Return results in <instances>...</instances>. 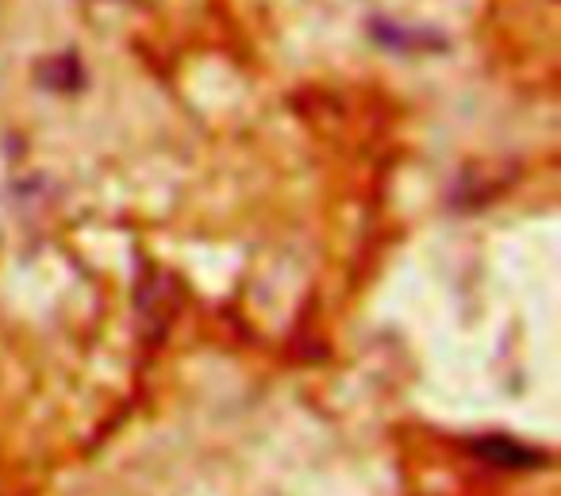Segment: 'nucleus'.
<instances>
[{
  "mask_svg": "<svg viewBox=\"0 0 561 496\" xmlns=\"http://www.w3.org/2000/svg\"><path fill=\"white\" fill-rule=\"evenodd\" d=\"M473 450L484 458V462H492V465H512V470H527V465H542L546 462V454L519 447V442H512V439H481Z\"/></svg>",
  "mask_w": 561,
  "mask_h": 496,
  "instance_id": "nucleus-1",
  "label": "nucleus"
}]
</instances>
